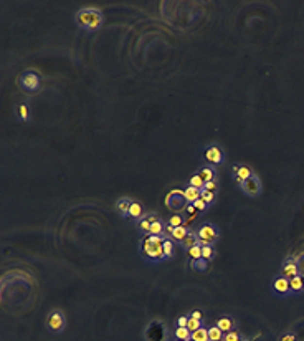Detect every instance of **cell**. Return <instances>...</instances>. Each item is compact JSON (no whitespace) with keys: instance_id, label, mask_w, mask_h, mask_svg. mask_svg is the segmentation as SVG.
Instances as JSON below:
<instances>
[{"instance_id":"obj_3","label":"cell","mask_w":304,"mask_h":341,"mask_svg":"<svg viewBox=\"0 0 304 341\" xmlns=\"http://www.w3.org/2000/svg\"><path fill=\"white\" fill-rule=\"evenodd\" d=\"M172 333L161 318H152L144 328V341H170Z\"/></svg>"},{"instance_id":"obj_13","label":"cell","mask_w":304,"mask_h":341,"mask_svg":"<svg viewBox=\"0 0 304 341\" xmlns=\"http://www.w3.org/2000/svg\"><path fill=\"white\" fill-rule=\"evenodd\" d=\"M166 231L169 232V235H170V239L174 240V242H177V244H182L184 240H186V237L188 235V229H187V225H179V227H172V225L167 224V227H166Z\"/></svg>"},{"instance_id":"obj_12","label":"cell","mask_w":304,"mask_h":341,"mask_svg":"<svg viewBox=\"0 0 304 341\" xmlns=\"http://www.w3.org/2000/svg\"><path fill=\"white\" fill-rule=\"evenodd\" d=\"M166 204H167V207H169L170 211H184L186 205H187V200H186V197H184V191L182 192H180V191H172L169 194V197H167Z\"/></svg>"},{"instance_id":"obj_26","label":"cell","mask_w":304,"mask_h":341,"mask_svg":"<svg viewBox=\"0 0 304 341\" xmlns=\"http://www.w3.org/2000/svg\"><path fill=\"white\" fill-rule=\"evenodd\" d=\"M192 340L194 341H210V338H208V328L202 326V328H199V330L192 331Z\"/></svg>"},{"instance_id":"obj_23","label":"cell","mask_w":304,"mask_h":341,"mask_svg":"<svg viewBox=\"0 0 304 341\" xmlns=\"http://www.w3.org/2000/svg\"><path fill=\"white\" fill-rule=\"evenodd\" d=\"M172 338L180 340V341H188V340H192V331L188 330V328L174 326V330H172Z\"/></svg>"},{"instance_id":"obj_21","label":"cell","mask_w":304,"mask_h":341,"mask_svg":"<svg viewBox=\"0 0 304 341\" xmlns=\"http://www.w3.org/2000/svg\"><path fill=\"white\" fill-rule=\"evenodd\" d=\"M200 194H202V191H200V189L192 187V186H187L186 189H184V197H186L187 204H194L195 200H199Z\"/></svg>"},{"instance_id":"obj_19","label":"cell","mask_w":304,"mask_h":341,"mask_svg":"<svg viewBox=\"0 0 304 341\" xmlns=\"http://www.w3.org/2000/svg\"><path fill=\"white\" fill-rule=\"evenodd\" d=\"M15 114H17V120L20 123H28L30 121V108H28L27 101H20L15 108Z\"/></svg>"},{"instance_id":"obj_28","label":"cell","mask_w":304,"mask_h":341,"mask_svg":"<svg viewBox=\"0 0 304 341\" xmlns=\"http://www.w3.org/2000/svg\"><path fill=\"white\" fill-rule=\"evenodd\" d=\"M200 199L203 200L205 204L210 207V205L215 204V200H217V194L215 192H210V191H207V189H202V194H200Z\"/></svg>"},{"instance_id":"obj_33","label":"cell","mask_w":304,"mask_h":341,"mask_svg":"<svg viewBox=\"0 0 304 341\" xmlns=\"http://www.w3.org/2000/svg\"><path fill=\"white\" fill-rule=\"evenodd\" d=\"M245 336L241 335L238 330H233V331H228V333H225L223 335V340L221 341H243Z\"/></svg>"},{"instance_id":"obj_1","label":"cell","mask_w":304,"mask_h":341,"mask_svg":"<svg viewBox=\"0 0 304 341\" xmlns=\"http://www.w3.org/2000/svg\"><path fill=\"white\" fill-rule=\"evenodd\" d=\"M164 240L166 237L157 235H142L139 242V253L151 264H159L164 262Z\"/></svg>"},{"instance_id":"obj_38","label":"cell","mask_w":304,"mask_h":341,"mask_svg":"<svg viewBox=\"0 0 304 341\" xmlns=\"http://www.w3.org/2000/svg\"><path fill=\"white\" fill-rule=\"evenodd\" d=\"M184 211H186V214L188 215V220H190V217H192V219H194V217L197 215V214H199V212H197V209L194 207V204H187ZM188 220H187V222H188ZM186 225H187V224H186Z\"/></svg>"},{"instance_id":"obj_2","label":"cell","mask_w":304,"mask_h":341,"mask_svg":"<svg viewBox=\"0 0 304 341\" xmlns=\"http://www.w3.org/2000/svg\"><path fill=\"white\" fill-rule=\"evenodd\" d=\"M75 23L84 32H96L104 23V15L96 7H83L75 14Z\"/></svg>"},{"instance_id":"obj_6","label":"cell","mask_w":304,"mask_h":341,"mask_svg":"<svg viewBox=\"0 0 304 341\" xmlns=\"http://www.w3.org/2000/svg\"><path fill=\"white\" fill-rule=\"evenodd\" d=\"M195 232L199 235L200 245H215L220 239V231L212 222H203Z\"/></svg>"},{"instance_id":"obj_17","label":"cell","mask_w":304,"mask_h":341,"mask_svg":"<svg viewBox=\"0 0 304 341\" xmlns=\"http://www.w3.org/2000/svg\"><path fill=\"white\" fill-rule=\"evenodd\" d=\"M197 174L203 179V182H212V180H217V167L210 164H202L197 169Z\"/></svg>"},{"instance_id":"obj_43","label":"cell","mask_w":304,"mask_h":341,"mask_svg":"<svg viewBox=\"0 0 304 341\" xmlns=\"http://www.w3.org/2000/svg\"><path fill=\"white\" fill-rule=\"evenodd\" d=\"M188 341H194V340H188Z\"/></svg>"},{"instance_id":"obj_9","label":"cell","mask_w":304,"mask_h":341,"mask_svg":"<svg viewBox=\"0 0 304 341\" xmlns=\"http://www.w3.org/2000/svg\"><path fill=\"white\" fill-rule=\"evenodd\" d=\"M20 86H22L23 90H27V91H38L40 86H42V78H40V75L36 72H32V70H28V72H23L22 75H20Z\"/></svg>"},{"instance_id":"obj_34","label":"cell","mask_w":304,"mask_h":341,"mask_svg":"<svg viewBox=\"0 0 304 341\" xmlns=\"http://www.w3.org/2000/svg\"><path fill=\"white\" fill-rule=\"evenodd\" d=\"M276 341H299V338H298V335H296L294 330H286L279 335V338Z\"/></svg>"},{"instance_id":"obj_41","label":"cell","mask_w":304,"mask_h":341,"mask_svg":"<svg viewBox=\"0 0 304 341\" xmlns=\"http://www.w3.org/2000/svg\"><path fill=\"white\" fill-rule=\"evenodd\" d=\"M188 316H192V318H197V320H203V313L200 310H192L190 313H188Z\"/></svg>"},{"instance_id":"obj_10","label":"cell","mask_w":304,"mask_h":341,"mask_svg":"<svg viewBox=\"0 0 304 341\" xmlns=\"http://www.w3.org/2000/svg\"><path fill=\"white\" fill-rule=\"evenodd\" d=\"M299 273H301V269H299V264L294 257H287L283 260L281 267H279V275H281V277L291 280V278L298 277Z\"/></svg>"},{"instance_id":"obj_8","label":"cell","mask_w":304,"mask_h":341,"mask_svg":"<svg viewBox=\"0 0 304 341\" xmlns=\"http://www.w3.org/2000/svg\"><path fill=\"white\" fill-rule=\"evenodd\" d=\"M271 293L274 295V297L278 298H287V297H293V293H291V285H289V280L285 277H281V275H276V277H273V280H271Z\"/></svg>"},{"instance_id":"obj_37","label":"cell","mask_w":304,"mask_h":341,"mask_svg":"<svg viewBox=\"0 0 304 341\" xmlns=\"http://www.w3.org/2000/svg\"><path fill=\"white\" fill-rule=\"evenodd\" d=\"M188 324V313L187 315H180L179 318H175L174 322V326H179V328H187Z\"/></svg>"},{"instance_id":"obj_36","label":"cell","mask_w":304,"mask_h":341,"mask_svg":"<svg viewBox=\"0 0 304 341\" xmlns=\"http://www.w3.org/2000/svg\"><path fill=\"white\" fill-rule=\"evenodd\" d=\"M167 224L172 225V227H179V225H186V220H184L182 217L179 215V214H174V215H172L170 219L167 220Z\"/></svg>"},{"instance_id":"obj_22","label":"cell","mask_w":304,"mask_h":341,"mask_svg":"<svg viewBox=\"0 0 304 341\" xmlns=\"http://www.w3.org/2000/svg\"><path fill=\"white\" fill-rule=\"evenodd\" d=\"M144 215H146V212H144L142 204L133 200V204H131V209H129V219L139 220V219H142Z\"/></svg>"},{"instance_id":"obj_25","label":"cell","mask_w":304,"mask_h":341,"mask_svg":"<svg viewBox=\"0 0 304 341\" xmlns=\"http://www.w3.org/2000/svg\"><path fill=\"white\" fill-rule=\"evenodd\" d=\"M174 255H175V242L170 237H166V240H164V258L170 260Z\"/></svg>"},{"instance_id":"obj_35","label":"cell","mask_w":304,"mask_h":341,"mask_svg":"<svg viewBox=\"0 0 304 341\" xmlns=\"http://www.w3.org/2000/svg\"><path fill=\"white\" fill-rule=\"evenodd\" d=\"M202 326H203L202 320H197V318H192V316H188V324H187L188 330L195 331V330H199V328H202Z\"/></svg>"},{"instance_id":"obj_40","label":"cell","mask_w":304,"mask_h":341,"mask_svg":"<svg viewBox=\"0 0 304 341\" xmlns=\"http://www.w3.org/2000/svg\"><path fill=\"white\" fill-rule=\"evenodd\" d=\"M203 189H207V191H210V192H219V180H212V182H205V187Z\"/></svg>"},{"instance_id":"obj_20","label":"cell","mask_w":304,"mask_h":341,"mask_svg":"<svg viewBox=\"0 0 304 341\" xmlns=\"http://www.w3.org/2000/svg\"><path fill=\"white\" fill-rule=\"evenodd\" d=\"M166 227L167 224L164 222L161 217L151 225V231H149V235H157V237H166Z\"/></svg>"},{"instance_id":"obj_18","label":"cell","mask_w":304,"mask_h":341,"mask_svg":"<svg viewBox=\"0 0 304 341\" xmlns=\"http://www.w3.org/2000/svg\"><path fill=\"white\" fill-rule=\"evenodd\" d=\"M289 285H291V293H293V297H299V295H303L304 293V275L299 273L298 277L291 278Z\"/></svg>"},{"instance_id":"obj_5","label":"cell","mask_w":304,"mask_h":341,"mask_svg":"<svg viewBox=\"0 0 304 341\" xmlns=\"http://www.w3.org/2000/svg\"><path fill=\"white\" fill-rule=\"evenodd\" d=\"M202 154H203L205 164H210V166H215V167L221 166V164L225 162V159H227L225 149L220 144H217V143H210V144L205 146Z\"/></svg>"},{"instance_id":"obj_15","label":"cell","mask_w":304,"mask_h":341,"mask_svg":"<svg viewBox=\"0 0 304 341\" xmlns=\"http://www.w3.org/2000/svg\"><path fill=\"white\" fill-rule=\"evenodd\" d=\"M131 204H133V199H131V197H119L116 200V204H114V211H116L118 215L122 217V219H129Z\"/></svg>"},{"instance_id":"obj_32","label":"cell","mask_w":304,"mask_h":341,"mask_svg":"<svg viewBox=\"0 0 304 341\" xmlns=\"http://www.w3.org/2000/svg\"><path fill=\"white\" fill-rule=\"evenodd\" d=\"M190 267L194 270H197V272H207V270H208V260H205V258H199V260L192 262Z\"/></svg>"},{"instance_id":"obj_39","label":"cell","mask_w":304,"mask_h":341,"mask_svg":"<svg viewBox=\"0 0 304 341\" xmlns=\"http://www.w3.org/2000/svg\"><path fill=\"white\" fill-rule=\"evenodd\" d=\"M194 207L197 209V212H207V211H208V205L205 204L202 199L195 200V202H194Z\"/></svg>"},{"instance_id":"obj_30","label":"cell","mask_w":304,"mask_h":341,"mask_svg":"<svg viewBox=\"0 0 304 341\" xmlns=\"http://www.w3.org/2000/svg\"><path fill=\"white\" fill-rule=\"evenodd\" d=\"M215 255H217V252H215V249H213V245H202V258L212 262L213 258H215Z\"/></svg>"},{"instance_id":"obj_7","label":"cell","mask_w":304,"mask_h":341,"mask_svg":"<svg viewBox=\"0 0 304 341\" xmlns=\"http://www.w3.org/2000/svg\"><path fill=\"white\" fill-rule=\"evenodd\" d=\"M240 191L243 192V194L246 197H250V199H258V197L261 196L263 192V184H261V179L260 176H252L250 179H246L243 184H240Z\"/></svg>"},{"instance_id":"obj_16","label":"cell","mask_w":304,"mask_h":341,"mask_svg":"<svg viewBox=\"0 0 304 341\" xmlns=\"http://www.w3.org/2000/svg\"><path fill=\"white\" fill-rule=\"evenodd\" d=\"M215 324L223 333L236 330V320H235V316H232V315H221L220 318L215 322Z\"/></svg>"},{"instance_id":"obj_11","label":"cell","mask_w":304,"mask_h":341,"mask_svg":"<svg viewBox=\"0 0 304 341\" xmlns=\"http://www.w3.org/2000/svg\"><path fill=\"white\" fill-rule=\"evenodd\" d=\"M232 176L233 179H235V182L240 186V184H243L246 179H250L252 176H254V171L252 166H248V164H235V166L232 167Z\"/></svg>"},{"instance_id":"obj_24","label":"cell","mask_w":304,"mask_h":341,"mask_svg":"<svg viewBox=\"0 0 304 341\" xmlns=\"http://www.w3.org/2000/svg\"><path fill=\"white\" fill-rule=\"evenodd\" d=\"M200 244V240H199V235H197V232H188V235L186 237V240L180 244V247H182L184 250H190L192 247H195V245H199Z\"/></svg>"},{"instance_id":"obj_42","label":"cell","mask_w":304,"mask_h":341,"mask_svg":"<svg viewBox=\"0 0 304 341\" xmlns=\"http://www.w3.org/2000/svg\"><path fill=\"white\" fill-rule=\"evenodd\" d=\"M174 341H180V340H174Z\"/></svg>"},{"instance_id":"obj_31","label":"cell","mask_w":304,"mask_h":341,"mask_svg":"<svg viewBox=\"0 0 304 341\" xmlns=\"http://www.w3.org/2000/svg\"><path fill=\"white\" fill-rule=\"evenodd\" d=\"M188 186H192L195 189H200V191H202V189L205 187V182H203V179L195 172V174H192L190 179H188Z\"/></svg>"},{"instance_id":"obj_27","label":"cell","mask_w":304,"mask_h":341,"mask_svg":"<svg viewBox=\"0 0 304 341\" xmlns=\"http://www.w3.org/2000/svg\"><path fill=\"white\" fill-rule=\"evenodd\" d=\"M223 335H225V333L221 331L217 324L208 326V338H210V341H221V340H223Z\"/></svg>"},{"instance_id":"obj_14","label":"cell","mask_w":304,"mask_h":341,"mask_svg":"<svg viewBox=\"0 0 304 341\" xmlns=\"http://www.w3.org/2000/svg\"><path fill=\"white\" fill-rule=\"evenodd\" d=\"M159 219L157 214H146V215L142 217V219L137 220V231L142 233V235H149V231H151V225L154 224L155 220Z\"/></svg>"},{"instance_id":"obj_29","label":"cell","mask_w":304,"mask_h":341,"mask_svg":"<svg viewBox=\"0 0 304 341\" xmlns=\"http://www.w3.org/2000/svg\"><path fill=\"white\" fill-rule=\"evenodd\" d=\"M187 255L188 258H190V264L195 260H199V258H202V245H195V247H192L190 250H187Z\"/></svg>"},{"instance_id":"obj_4","label":"cell","mask_w":304,"mask_h":341,"mask_svg":"<svg viewBox=\"0 0 304 341\" xmlns=\"http://www.w3.org/2000/svg\"><path fill=\"white\" fill-rule=\"evenodd\" d=\"M45 328L51 335H61L67 328V316H65L63 310L53 308V310L48 311L47 318H45Z\"/></svg>"}]
</instances>
